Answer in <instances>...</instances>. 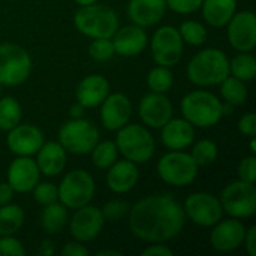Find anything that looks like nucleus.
Listing matches in <instances>:
<instances>
[{
	"instance_id": "nucleus-35",
	"label": "nucleus",
	"mask_w": 256,
	"mask_h": 256,
	"mask_svg": "<svg viewBox=\"0 0 256 256\" xmlns=\"http://www.w3.org/2000/svg\"><path fill=\"white\" fill-rule=\"evenodd\" d=\"M172 82H174V75L166 66L158 64L153 69H150V72L147 74V86L152 92L166 93L168 90H171Z\"/></svg>"
},
{
	"instance_id": "nucleus-26",
	"label": "nucleus",
	"mask_w": 256,
	"mask_h": 256,
	"mask_svg": "<svg viewBox=\"0 0 256 256\" xmlns=\"http://www.w3.org/2000/svg\"><path fill=\"white\" fill-rule=\"evenodd\" d=\"M200 9L202 10V18L208 26L220 28L225 27L236 14L237 0H202Z\"/></svg>"
},
{
	"instance_id": "nucleus-16",
	"label": "nucleus",
	"mask_w": 256,
	"mask_h": 256,
	"mask_svg": "<svg viewBox=\"0 0 256 256\" xmlns=\"http://www.w3.org/2000/svg\"><path fill=\"white\" fill-rule=\"evenodd\" d=\"M210 232V243L214 250L228 254L237 250L244 240L246 236V226L240 219L231 218L226 220H219L216 225L212 226Z\"/></svg>"
},
{
	"instance_id": "nucleus-3",
	"label": "nucleus",
	"mask_w": 256,
	"mask_h": 256,
	"mask_svg": "<svg viewBox=\"0 0 256 256\" xmlns=\"http://www.w3.org/2000/svg\"><path fill=\"white\" fill-rule=\"evenodd\" d=\"M183 118L194 128H212L224 117V104L220 99L207 90L189 92L180 102Z\"/></svg>"
},
{
	"instance_id": "nucleus-4",
	"label": "nucleus",
	"mask_w": 256,
	"mask_h": 256,
	"mask_svg": "<svg viewBox=\"0 0 256 256\" xmlns=\"http://www.w3.org/2000/svg\"><path fill=\"white\" fill-rule=\"evenodd\" d=\"M75 28L92 39L99 38H112V34L120 27L118 15L116 10L105 4H86L80 6V9L74 15Z\"/></svg>"
},
{
	"instance_id": "nucleus-38",
	"label": "nucleus",
	"mask_w": 256,
	"mask_h": 256,
	"mask_svg": "<svg viewBox=\"0 0 256 256\" xmlns=\"http://www.w3.org/2000/svg\"><path fill=\"white\" fill-rule=\"evenodd\" d=\"M129 208H130V206L126 201L111 200L104 206V208L100 212H102L105 222H120L124 216H128Z\"/></svg>"
},
{
	"instance_id": "nucleus-51",
	"label": "nucleus",
	"mask_w": 256,
	"mask_h": 256,
	"mask_svg": "<svg viewBox=\"0 0 256 256\" xmlns=\"http://www.w3.org/2000/svg\"><path fill=\"white\" fill-rule=\"evenodd\" d=\"M250 152H252V154H255L256 153V141H255V136H252L250 138Z\"/></svg>"
},
{
	"instance_id": "nucleus-27",
	"label": "nucleus",
	"mask_w": 256,
	"mask_h": 256,
	"mask_svg": "<svg viewBox=\"0 0 256 256\" xmlns=\"http://www.w3.org/2000/svg\"><path fill=\"white\" fill-rule=\"evenodd\" d=\"M68 208L62 202L56 201L48 206H44V210L40 213V226L46 234H60L68 225Z\"/></svg>"
},
{
	"instance_id": "nucleus-8",
	"label": "nucleus",
	"mask_w": 256,
	"mask_h": 256,
	"mask_svg": "<svg viewBox=\"0 0 256 256\" xmlns=\"http://www.w3.org/2000/svg\"><path fill=\"white\" fill-rule=\"evenodd\" d=\"M30 54L16 44H0V82L15 87L26 82L32 74Z\"/></svg>"
},
{
	"instance_id": "nucleus-6",
	"label": "nucleus",
	"mask_w": 256,
	"mask_h": 256,
	"mask_svg": "<svg viewBox=\"0 0 256 256\" xmlns=\"http://www.w3.org/2000/svg\"><path fill=\"white\" fill-rule=\"evenodd\" d=\"M156 170L164 183L174 188H186L196 180L200 166L190 153L183 150H170L159 159Z\"/></svg>"
},
{
	"instance_id": "nucleus-2",
	"label": "nucleus",
	"mask_w": 256,
	"mask_h": 256,
	"mask_svg": "<svg viewBox=\"0 0 256 256\" xmlns=\"http://www.w3.org/2000/svg\"><path fill=\"white\" fill-rule=\"evenodd\" d=\"M188 78L198 87L219 86L230 75V58L218 48H206L196 52L186 68Z\"/></svg>"
},
{
	"instance_id": "nucleus-34",
	"label": "nucleus",
	"mask_w": 256,
	"mask_h": 256,
	"mask_svg": "<svg viewBox=\"0 0 256 256\" xmlns=\"http://www.w3.org/2000/svg\"><path fill=\"white\" fill-rule=\"evenodd\" d=\"M190 156L194 158V160L196 162L198 166H207L216 162L218 156H219V148L218 144L208 138L200 140L194 144Z\"/></svg>"
},
{
	"instance_id": "nucleus-15",
	"label": "nucleus",
	"mask_w": 256,
	"mask_h": 256,
	"mask_svg": "<svg viewBox=\"0 0 256 256\" xmlns=\"http://www.w3.org/2000/svg\"><path fill=\"white\" fill-rule=\"evenodd\" d=\"M172 104L165 93L150 92L144 94L138 105L141 122L150 129H160L172 117Z\"/></svg>"
},
{
	"instance_id": "nucleus-24",
	"label": "nucleus",
	"mask_w": 256,
	"mask_h": 256,
	"mask_svg": "<svg viewBox=\"0 0 256 256\" xmlns=\"http://www.w3.org/2000/svg\"><path fill=\"white\" fill-rule=\"evenodd\" d=\"M66 150L58 141H48L44 142L42 147L36 153V165L40 174L46 177H57L60 176L68 164Z\"/></svg>"
},
{
	"instance_id": "nucleus-42",
	"label": "nucleus",
	"mask_w": 256,
	"mask_h": 256,
	"mask_svg": "<svg viewBox=\"0 0 256 256\" xmlns=\"http://www.w3.org/2000/svg\"><path fill=\"white\" fill-rule=\"evenodd\" d=\"M237 129L243 136L252 138L256 136V114L255 112H248L240 117L237 123Z\"/></svg>"
},
{
	"instance_id": "nucleus-14",
	"label": "nucleus",
	"mask_w": 256,
	"mask_h": 256,
	"mask_svg": "<svg viewBox=\"0 0 256 256\" xmlns=\"http://www.w3.org/2000/svg\"><path fill=\"white\" fill-rule=\"evenodd\" d=\"M68 222L70 236L80 243H88L98 238L105 225L100 208L90 204L76 208L74 216Z\"/></svg>"
},
{
	"instance_id": "nucleus-11",
	"label": "nucleus",
	"mask_w": 256,
	"mask_h": 256,
	"mask_svg": "<svg viewBox=\"0 0 256 256\" xmlns=\"http://www.w3.org/2000/svg\"><path fill=\"white\" fill-rule=\"evenodd\" d=\"M184 42L178 33L177 27L162 26L159 27L150 39V51L156 64L172 68L183 56Z\"/></svg>"
},
{
	"instance_id": "nucleus-5",
	"label": "nucleus",
	"mask_w": 256,
	"mask_h": 256,
	"mask_svg": "<svg viewBox=\"0 0 256 256\" xmlns=\"http://www.w3.org/2000/svg\"><path fill=\"white\" fill-rule=\"evenodd\" d=\"M114 142L117 146L118 153L124 159L136 165L148 162L153 158L156 148L154 138L150 134L148 128L136 123H126L123 128H120L117 130Z\"/></svg>"
},
{
	"instance_id": "nucleus-41",
	"label": "nucleus",
	"mask_w": 256,
	"mask_h": 256,
	"mask_svg": "<svg viewBox=\"0 0 256 256\" xmlns=\"http://www.w3.org/2000/svg\"><path fill=\"white\" fill-rule=\"evenodd\" d=\"M238 178L248 183H255L256 182V158L255 154L246 156L242 159L238 170H237Z\"/></svg>"
},
{
	"instance_id": "nucleus-40",
	"label": "nucleus",
	"mask_w": 256,
	"mask_h": 256,
	"mask_svg": "<svg viewBox=\"0 0 256 256\" xmlns=\"http://www.w3.org/2000/svg\"><path fill=\"white\" fill-rule=\"evenodd\" d=\"M165 3H166V8L171 9L172 12L188 15V14L196 12L201 8L202 0H165Z\"/></svg>"
},
{
	"instance_id": "nucleus-31",
	"label": "nucleus",
	"mask_w": 256,
	"mask_h": 256,
	"mask_svg": "<svg viewBox=\"0 0 256 256\" xmlns=\"http://www.w3.org/2000/svg\"><path fill=\"white\" fill-rule=\"evenodd\" d=\"M21 117L22 110L15 98H0V130H10L21 122Z\"/></svg>"
},
{
	"instance_id": "nucleus-39",
	"label": "nucleus",
	"mask_w": 256,
	"mask_h": 256,
	"mask_svg": "<svg viewBox=\"0 0 256 256\" xmlns=\"http://www.w3.org/2000/svg\"><path fill=\"white\" fill-rule=\"evenodd\" d=\"M26 249L14 236H0V256H24Z\"/></svg>"
},
{
	"instance_id": "nucleus-7",
	"label": "nucleus",
	"mask_w": 256,
	"mask_h": 256,
	"mask_svg": "<svg viewBox=\"0 0 256 256\" xmlns=\"http://www.w3.org/2000/svg\"><path fill=\"white\" fill-rule=\"evenodd\" d=\"M57 189L58 202H62L66 208L76 210L90 204L96 192V184L93 176L88 171L72 170L62 178Z\"/></svg>"
},
{
	"instance_id": "nucleus-17",
	"label": "nucleus",
	"mask_w": 256,
	"mask_h": 256,
	"mask_svg": "<svg viewBox=\"0 0 256 256\" xmlns=\"http://www.w3.org/2000/svg\"><path fill=\"white\" fill-rule=\"evenodd\" d=\"M45 142L44 132L34 124H21L8 130L6 144L15 156H34Z\"/></svg>"
},
{
	"instance_id": "nucleus-28",
	"label": "nucleus",
	"mask_w": 256,
	"mask_h": 256,
	"mask_svg": "<svg viewBox=\"0 0 256 256\" xmlns=\"http://www.w3.org/2000/svg\"><path fill=\"white\" fill-rule=\"evenodd\" d=\"M24 210L16 204L0 207V236H14L24 225Z\"/></svg>"
},
{
	"instance_id": "nucleus-10",
	"label": "nucleus",
	"mask_w": 256,
	"mask_h": 256,
	"mask_svg": "<svg viewBox=\"0 0 256 256\" xmlns=\"http://www.w3.org/2000/svg\"><path fill=\"white\" fill-rule=\"evenodd\" d=\"M220 204L225 213L236 219H249L256 212L255 183L237 180L230 183L220 195Z\"/></svg>"
},
{
	"instance_id": "nucleus-46",
	"label": "nucleus",
	"mask_w": 256,
	"mask_h": 256,
	"mask_svg": "<svg viewBox=\"0 0 256 256\" xmlns=\"http://www.w3.org/2000/svg\"><path fill=\"white\" fill-rule=\"evenodd\" d=\"M14 189L10 188V184L6 182V183H0V207L2 206H6L12 201L14 198Z\"/></svg>"
},
{
	"instance_id": "nucleus-49",
	"label": "nucleus",
	"mask_w": 256,
	"mask_h": 256,
	"mask_svg": "<svg viewBox=\"0 0 256 256\" xmlns=\"http://www.w3.org/2000/svg\"><path fill=\"white\" fill-rule=\"evenodd\" d=\"M96 256H122V254L114 249H104V250L96 252Z\"/></svg>"
},
{
	"instance_id": "nucleus-32",
	"label": "nucleus",
	"mask_w": 256,
	"mask_h": 256,
	"mask_svg": "<svg viewBox=\"0 0 256 256\" xmlns=\"http://www.w3.org/2000/svg\"><path fill=\"white\" fill-rule=\"evenodd\" d=\"M90 153L93 165L99 170H108L118 159V150L114 141H99Z\"/></svg>"
},
{
	"instance_id": "nucleus-43",
	"label": "nucleus",
	"mask_w": 256,
	"mask_h": 256,
	"mask_svg": "<svg viewBox=\"0 0 256 256\" xmlns=\"http://www.w3.org/2000/svg\"><path fill=\"white\" fill-rule=\"evenodd\" d=\"M60 254L63 256H88V249L82 243L75 240V242L66 243L63 249L60 250Z\"/></svg>"
},
{
	"instance_id": "nucleus-36",
	"label": "nucleus",
	"mask_w": 256,
	"mask_h": 256,
	"mask_svg": "<svg viewBox=\"0 0 256 256\" xmlns=\"http://www.w3.org/2000/svg\"><path fill=\"white\" fill-rule=\"evenodd\" d=\"M88 54L98 63H104V62H108L110 58H112L116 51H114L111 38L93 39V42L88 45Z\"/></svg>"
},
{
	"instance_id": "nucleus-19",
	"label": "nucleus",
	"mask_w": 256,
	"mask_h": 256,
	"mask_svg": "<svg viewBox=\"0 0 256 256\" xmlns=\"http://www.w3.org/2000/svg\"><path fill=\"white\" fill-rule=\"evenodd\" d=\"M99 106L100 122L108 130H118L130 120L132 102L123 93H110Z\"/></svg>"
},
{
	"instance_id": "nucleus-9",
	"label": "nucleus",
	"mask_w": 256,
	"mask_h": 256,
	"mask_svg": "<svg viewBox=\"0 0 256 256\" xmlns=\"http://www.w3.org/2000/svg\"><path fill=\"white\" fill-rule=\"evenodd\" d=\"M58 142L69 153L88 154L99 142V130L87 118H70L58 129Z\"/></svg>"
},
{
	"instance_id": "nucleus-44",
	"label": "nucleus",
	"mask_w": 256,
	"mask_h": 256,
	"mask_svg": "<svg viewBox=\"0 0 256 256\" xmlns=\"http://www.w3.org/2000/svg\"><path fill=\"white\" fill-rule=\"evenodd\" d=\"M174 252L172 249H170L168 246L162 244V243H152V246L146 248L141 256H172Z\"/></svg>"
},
{
	"instance_id": "nucleus-52",
	"label": "nucleus",
	"mask_w": 256,
	"mask_h": 256,
	"mask_svg": "<svg viewBox=\"0 0 256 256\" xmlns=\"http://www.w3.org/2000/svg\"><path fill=\"white\" fill-rule=\"evenodd\" d=\"M2 90H3V84L0 82V98H2Z\"/></svg>"
},
{
	"instance_id": "nucleus-45",
	"label": "nucleus",
	"mask_w": 256,
	"mask_h": 256,
	"mask_svg": "<svg viewBox=\"0 0 256 256\" xmlns=\"http://www.w3.org/2000/svg\"><path fill=\"white\" fill-rule=\"evenodd\" d=\"M243 244L246 248V252L249 256H256V226L252 225L250 228L246 230V236L243 240Z\"/></svg>"
},
{
	"instance_id": "nucleus-33",
	"label": "nucleus",
	"mask_w": 256,
	"mask_h": 256,
	"mask_svg": "<svg viewBox=\"0 0 256 256\" xmlns=\"http://www.w3.org/2000/svg\"><path fill=\"white\" fill-rule=\"evenodd\" d=\"M178 33L183 39L184 44L192 45V46H201L207 40V28L204 24L195 20H188L183 21L178 27Z\"/></svg>"
},
{
	"instance_id": "nucleus-18",
	"label": "nucleus",
	"mask_w": 256,
	"mask_h": 256,
	"mask_svg": "<svg viewBox=\"0 0 256 256\" xmlns=\"http://www.w3.org/2000/svg\"><path fill=\"white\" fill-rule=\"evenodd\" d=\"M40 171L32 156H16L8 168V183L16 194H28L39 183Z\"/></svg>"
},
{
	"instance_id": "nucleus-25",
	"label": "nucleus",
	"mask_w": 256,
	"mask_h": 256,
	"mask_svg": "<svg viewBox=\"0 0 256 256\" xmlns=\"http://www.w3.org/2000/svg\"><path fill=\"white\" fill-rule=\"evenodd\" d=\"M166 10L165 0H130L128 4L129 20L142 28L160 22Z\"/></svg>"
},
{
	"instance_id": "nucleus-20",
	"label": "nucleus",
	"mask_w": 256,
	"mask_h": 256,
	"mask_svg": "<svg viewBox=\"0 0 256 256\" xmlns=\"http://www.w3.org/2000/svg\"><path fill=\"white\" fill-rule=\"evenodd\" d=\"M111 40L116 54L122 57H135L141 54L148 45V36L146 30L135 24L118 27Z\"/></svg>"
},
{
	"instance_id": "nucleus-37",
	"label": "nucleus",
	"mask_w": 256,
	"mask_h": 256,
	"mask_svg": "<svg viewBox=\"0 0 256 256\" xmlns=\"http://www.w3.org/2000/svg\"><path fill=\"white\" fill-rule=\"evenodd\" d=\"M33 198L39 206H48L51 202L58 201V189L56 184L50 183V182H39L34 188H33Z\"/></svg>"
},
{
	"instance_id": "nucleus-48",
	"label": "nucleus",
	"mask_w": 256,
	"mask_h": 256,
	"mask_svg": "<svg viewBox=\"0 0 256 256\" xmlns=\"http://www.w3.org/2000/svg\"><path fill=\"white\" fill-rule=\"evenodd\" d=\"M84 110H86V108H84L80 102L74 104V105L70 106V110H69L70 118H80V117H82V116H84Z\"/></svg>"
},
{
	"instance_id": "nucleus-22",
	"label": "nucleus",
	"mask_w": 256,
	"mask_h": 256,
	"mask_svg": "<svg viewBox=\"0 0 256 256\" xmlns=\"http://www.w3.org/2000/svg\"><path fill=\"white\" fill-rule=\"evenodd\" d=\"M140 180V171L136 164L123 158L116 160L106 172V186L114 194H128L132 190Z\"/></svg>"
},
{
	"instance_id": "nucleus-12",
	"label": "nucleus",
	"mask_w": 256,
	"mask_h": 256,
	"mask_svg": "<svg viewBox=\"0 0 256 256\" xmlns=\"http://www.w3.org/2000/svg\"><path fill=\"white\" fill-rule=\"evenodd\" d=\"M183 210L186 219L202 228H212L224 216L220 200L208 192L190 194L184 201Z\"/></svg>"
},
{
	"instance_id": "nucleus-30",
	"label": "nucleus",
	"mask_w": 256,
	"mask_h": 256,
	"mask_svg": "<svg viewBox=\"0 0 256 256\" xmlns=\"http://www.w3.org/2000/svg\"><path fill=\"white\" fill-rule=\"evenodd\" d=\"M230 75L248 82L256 75V58L250 52H240L230 60Z\"/></svg>"
},
{
	"instance_id": "nucleus-23",
	"label": "nucleus",
	"mask_w": 256,
	"mask_h": 256,
	"mask_svg": "<svg viewBox=\"0 0 256 256\" xmlns=\"http://www.w3.org/2000/svg\"><path fill=\"white\" fill-rule=\"evenodd\" d=\"M108 94L110 81L98 74L84 76L75 88L76 102H80L84 108H98Z\"/></svg>"
},
{
	"instance_id": "nucleus-21",
	"label": "nucleus",
	"mask_w": 256,
	"mask_h": 256,
	"mask_svg": "<svg viewBox=\"0 0 256 256\" xmlns=\"http://www.w3.org/2000/svg\"><path fill=\"white\" fill-rule=\"evenodd\" d=\"M162 144L168 150H184L195 141V128L186 118H170L160 128Z\"/></svg>"
},
{
	"instance_id": "nucleus-47",
	"label": "nucleus",
	"mask_w": 256,
	"mask_h": 256,
	"mask_svg": "<svg viewBox=\"0 0 256 256\" xmlns=\"http://www.w3.org/2000/svg\"><path fill=\"white\" fill-rule=\"evenodd\" d=\"M56 252V246L51 240H44L40 243V248H39V254L44 256H50L52 255Z\"/></svg>"
},
{
	"instance_id": "nucleus-50",
	"label": "nucleus",
	"mask_w": 256,
	"mask_h": 256,
	"mask_svg": "<svg viewBox=\"0 0 256 256\" xmlns=\"http://www.w3.org/2000/svg\"><path fill=\"white\" fill-rule=\"evenodd\" d=\"M76 4H80V6H86V4H92V3H96L98 0H74Z\"/></svg>"
},
{
	"instance_id": "nucleus-13",
	"label": "nucleus",
	"mask_w": 256,
	"mask_h": 256,
	"mask_svg": "<svg viewBox=\"0 0 256 256\" xmlns=\"http://www.w3.org/2000/svg\"><path fill=\"white\" fill-rule=\"evenodd\" d=\"M226 38L238 52H250L256 46V16L252 10L236 12L228 21Z\"/></svg>"
},
{
	"instance_id": "nucleus-29",
	"label": "nucleus",
	"mask_w": 256,
	"mask_h": 256,
	"mask_svg": "<svg viewBox=\"0 0 256 256\" xmlns=\"http://www.w3.org/2000/svg\"><path fill=\"white\" fill-rule=\"evenodd\" d=\"M219 86H220V94L226 104L232 106H242L246 104L249 93H248V87L244 81L232 75H228Z\"/></svg>"
},
{
	"instance_id": "nucleus-1",
	"label": "nucleus",
	"mask_w": 256,
	"mask_h": 256,
	"mask_svg": "<svg viewBox=\"0 0 256 256\" xmlns=\"http://www.w3.org/2000/svg\"><path fill=\"white\" fill-rule=\"evenodd\" d=\"M130 232L147 243H165L184 228L183 206L172 195H148L129 208Z\"/></svg>"
}]
</instances>
